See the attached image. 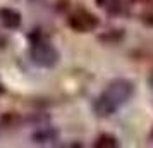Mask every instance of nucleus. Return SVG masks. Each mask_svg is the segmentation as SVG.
<instances>
[{
    "label": "nucleus",
    "mask_w": 153,
    "mask_h": 148,
    "mask_svg": "<svg viewBox=\"0 0 153 148\" xmlns=\"http://www.w3.org/2000/svg\"><path fill=\"white\" fill-rule=\"evenodd\" d=\"M132 95H134V85L129 79H112L105 86L103 91L98 95V98L95 100L93 109L100 117H108V115L117 112L120 107H124L132 98Z\"/></svg>",
    "instance_id": "f257e3e1"
},
{
    "label": "nucleus",
    "mask_w": 153,
    "mask_h": 148,
    "mask_svg": "<svg viewBox=\"0 0 153 148\" xmlns=\"http://www.w3.org/2000/svg\"><path fill=\"white\" fill-rule=\"evenodd\" d=\"M29 57H31V60L36 64V65H40V67H53L57 65L59 62V50L48 42V38L47 36H43L42 33H36V35L31 36V47H29Z\"/></svg>",
    "instance_id": "f03ea898"
},
{
    "label": "nucleus",
    "mask_w": 153,
    "mask_h": 148,
    "mask_svg": "<svg viewBox=\"0 0 153 148\" xmlns=\"http://www.w3.org/2000/svg\"><path fill=\"white\" fill-rule=\"evenodd\" d=\"M67 24L76 33H90L98 26V19L86 9H77L67 19Z\"/></svg>",
    "instance_id": "7ed1b4c3"
},
{
    "label": "nucleus",
    "mask_w": 153,
    "mask_h": 148,
    "mask_svg": "<svg viewBox=\"0 0 153 148\" xmlns=\"http://www.w3.org/2000/svg\"><path fill=\"white\" fill-rule=\"evenodd\" d=\"M21 12L12 7H2L0 9V22L7 29H17L21 26Z\"/></svg>",
    "instance_id": "20e7f679"
},
{
    "label": "nucleus",
    "mask_w": 153,
    "mask_h": 148,
    "mask_svg": "<svg viewBox=\"0 0 153 148\" xmlns=\"http://www.w3.org/2000/svg\"><path fill=\"white\" fill-rule=\"evenodd\" d=\"M98 5L103 10H107L108 14L122 12V0H98Z\"/></svg>",
    "instance_id": "39448f33"
},
{
    "label": "nucleus",
    "mask_w": 153,
    "mask_h": 148,
    "mask_svg": "<svg viewBox=\"0 0 153 148\" xmlns=\"http://www.w3.org/2000/svg\"><path fill=\"white\" fill-rule=\"evenodd\" d=\"M97 148H115L119 147V141L114 134H100L98 140L95 141Z\"/></svg>",
    "instance_id": "423d86ee"
},
{
    "label": "nucleus",
    "mask_w": 153,
    "mask_h": 148,
    "mask_svg": "<svg viewBox=\"0 0 153 148\" xmlns=\"http://www.w3.org/2000/svg\"><path fill=\"white\" fill-rule=\"evenodd\" d=\"M134 2H141V4H146V2H150V0H134Z\"/></svg>",
    "instance_id": "0eeeda50"
}]
</instances>
